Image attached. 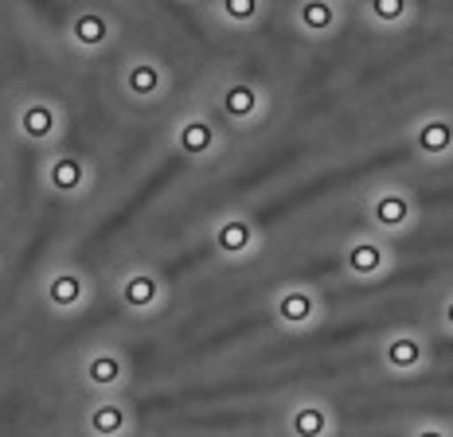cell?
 Returning a JSON list of instances; mask_svg holds the SVG:
<instances>
[{"label": "cell", "mask_w": 453, "mask_h": 437, "mask_svg": "<svg viewBox=\"0 0 453 437\" xmlns=\"http://www.w3.org/2000/svg\"><path fill=\"white\" fill-rule=\"evenodd\" d=\"M328 430V414L320 406H297L289 418V433L294 437H325Z\"/></svg>", "instance_id": "obj_1"}, {"label": "cell", "mask_w": 453, "mask_h": 437, "mask_svg": "<svg viewBox=\"0 0 453 437\" xmlns=\"http://www.w3.org/2000/svg\"><path fill=\"white\" fill-rule=\"evenodd\" d=\"M301 24L309 32H328L336 24V8L333 0H301Z\"/></svg>", "instance_id": "obj_2"}, {"label": "cell", "mask_w": 453, "mask_h": 437, "mask_svg": "<svg viewBox=\"0 0 453 437\" xmlns=\"http://www.w3.org/2000/svg\"><path fill=\"white\" fill-rule=\"evenodd\" d=\"M449 141H453L449 121H426V126H422V149H426L430 157H441V153H446Z\"/></svg>", "instance_id": "obj_3"}, {"label": "cell", "mask_w": 453, "mask_h": 437, "mask_svg": "<svg viewBox=\"0 0 453 437\" xmlns=\"http://www.w3.org/2000/svg\"><path fill=\"white\" fill-rule=\"evenodd\" d=\"M367 8H372V16L380 24H399L407 16L411 0H367Z\"/></svg>", "instance_id": "obj_4"}, {"label": "cell", "mask_w": 453, "mask_h": 437, "mask_svg": "<svg viewBox=\"0 0 453 437\" xmlns=\"http://www.w3.org/2000/svg\"><path fill=\"white\" fill-rule=\"evenodd\" d=\"M418 359H422V348L414 344V340H395L391 344V364L399 367V372H411Z\"/></svg>", "instance_id": "obj_5"}, {"label": "cell", "mask_w": 453, "mask_h": 437, "mask_svg": "<svg viewBox=\"0 0 453 437\" xmlns=\"http://www.w3.org/2000/svg\"><path fill=\"white\" fill-rule=\"evenodd\" d=\"M226 16H234V20H250L254 12H258V0H223Z\"/></svg>", "instance_id": "obj_6"}, {"label": "cell", "mask_w": 453, "mask_h": 437, "mask_svg": "<svg viewBox=\"0 0 453 437\" xmlns=\"http://www.w3.org/2000/svg\"><path fill=\"white\" fill-rule=\"evenodd\" d=\"M411 437H453V430H446L441 422H430V426H422V430H414Z\"/></svg>", "instance_id": "obj_7"}]
</instances>
